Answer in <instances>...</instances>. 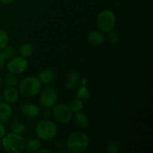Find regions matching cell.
I'll return each mask as SVG.
<instances>
[{"mask_svg": "<svg viewBox=\"0 0 153 153\" xmlns=\"http://www.w3.org/2000/svg\"><path fill=\"white\" fill-rule=\"evenodd\" d=\"M1 144L4 150L9 153H20L25 149V141L23 137L13 132L5 134L2 137Z\"/></svg>", "mask_w": 153, "mask_h": 153, "instance_id": "cell-1", "label": "cell"}, {"mask_svg": "<svg viewBox=\"0 0 153 153\" xmlns=\"http://www.w3.org/2000/svg\"><path fill=\"white\" fill-rule=\"evenodd\" d=\"M89 138L88 136L81 131H76L68 137L66 143L69 152L73 153L84 152L88 147Z\"/></svg>", "mask_w": 153, "mask_h": 153, "instance_id": "cell-2", "label": "cell"}, {"mask_svg": "<svg viewBox=\"0 0 153 153\" xmlns=\"http://www.w3.org/2000/svg\"><path fill=\"white\" fill-rule=\"evenodd\" d=\"M36 134L41 140H51L58 133L57 126L49 120H43L39 121L35 127Z\"/></svg>", "mask_w": 153, "mask_h": 153, "instance_id": "cell-3", "label": "cell"}, {"mask_svg": "<svg viewBox=\"0 0 153 153\" xmlns=\"http://www.w3.org/2000/svg\"><path fill=\"white\" fill-rule=\"evenodd\" d=\"M41 83L38 78L30 76L25 78L19 85V93L25 97H32L39 94Z\"/></svg>", "mask_w": 153, "mask_h": 153, "instance_id": "cell-4", "label": "cell"}, {"mask_svg": "<svg viewBox=\"0 0 153 153\" xmlns=\"http://www.w3.org/2000/svg\"><path fill=\"white\" fill-rule=\"evenodd\" d=\"M97 22V26L102 31L109 32L116 25V16L111 10H105L98 15Z\"/></svg>", "mask_w": 153, "mask_h": 153, "instance_id": "cell-5", "label": "cell"}, {"mask_svg": "<svg viewBox=\"0 0 153 153\" xmlns=\"http://www.w3.org/2000/svg\"><path fill=\"white\" fill-rule=\"evenodd\" d=\"M52 116L60 123L65 124L70 122L73 117V111L70 107L64 104L55 105L52 109Z\"/></svg>", "mask_w": 153, "mask_h": 153, "instance_id": "cell-6", "label": "cell"}, {"mask_svg": "<svg viewBox=\"0 0 153 153\" xmlns=\"http://www.w3.org/2000/svg\"><path fill=\"white\" fill-rule=\"evenodd\" d=\"M40 103L46 108H51L57 102V93L55 89L51 87L44 88L40 95Z\"/></svg>", "mask_w": 153, "mask_h": 153, "instance_id": "cell-7", "label": "cell"}, {"mask_svg": "<svg viewBox=\"0 0 153 153\" xmlns=\"http://www.w3.org/2000/svg\"><path fill=\"white\" fill-rule=\"evenodd\" d=\"M28 67V61L22 57H16L10 60L7 64V70L13 74L24 73Z\"/></svg>", "mask_w": 153, "mask_h": 153, "instance_id": "cell-8", "label": "cell"}, {"mask_svg": "<svg viewBox=\"0 0 153 153\" xmlns=\"http://www.w3.org/2000/svg\"><path fill=\"white\" fill-rule=\"evenodd\" d=\"M2 97L4 101L9 104L16 102L19 99V93L14 86H7L3 91Z\"/></svg>", "mask_w": 153, "mask_h": 153, "instance_id": "cell-9", "label": "cell"}, {"mask_svg": "<svg viewBox=\"0 0 153 153\" xmlns=\"http://www.w3.org/2000/svg\"><path fill=\"white\" fill-rule=\"evenodd\" d=\"M20 110L25 116L30 118H35L40 114V109L38 106L33 103H25L21 107Z\"/></svg>", "mask_w": 153, "mask_h": 153, "instance_id": "cell-10", "label": "cell"}, {"mask_svg": "<svg viewBox=\"0 0 153 153\" xmlns=\"http://www.w3.org/2000/svg\"><path fill=\"white\" fill-rule=\"evenodd\" d=\"M12 108L7 102H0V123H6L12 116Z\"/></svg>", "mask_w": 153, "mask_h": 153, "instance_id": "cell-11", "label": "cell"}, {"mask_svg": "<svg viewBox=\"0 0 153 153\" xmlns=\"http://www.w3.org/2000/svg\"><path fill=\"white\" fill-rule=\"evenodd\" d=\"M74 123L78 128L85 129V128H88V125H89V120L85 113L77 111L75 112Z\"/></svg>", "mask_w": 153, "mask_h": 153, "instance_id": "cell-12", "label": "cell"}, {"mask_svg": "<svg viewBox=\"0 0 153 153\" xmlns=\"http://www.w3.org/2000/svg\"><path fill=\"white\" fill-rule=\"evenodd\" d=\"M80 79V76H79V73L76 71H72L71 73L69 74L68 77H67V82H66V88L68 91H71L73 90L76 86H77L78 83Z\"/></svg>", "mask_w": 153, "mask_h": 153, "instance_id": "cell-13", "label": "cell"}, {"mask_svg": "<svg viewBox=\"0 0 153 153\" xmlns=\"http://www.w3.org/2000/svg\"><path fill=\"white\" fill-rule=\"evenodd\" d=\"M88 40L90 43L94 46H98L104 42L105 35L100 31H94L89 34Z\"/></svg>", "mask_w": 153, "mask_h": 153, "instance_id": "cell-14", "label": "cell"}, {"mask_svg": "<svg viewBox=\"0 0 153 153\" xmlns=\"http://www.w3.org/2000/svg\"><path fill=\"white\" fill-rule=\"evenodd\" d=\"M38 79L43 84L52 83L55 79V73L52 70L48 69L39 73Z\"/></svg>", "mask_w": 153, "mask_h": 153, "instance_id": "cell-15", "label": "cell"}, {"mask_svg": "<svg viewBox=\"0 0 153 153\" xmlns=\"http://www.w3.org/2000/svg\"><path fill=\"white\" fill-rule=\"evenodd\" d=\"M41 146V141L37 138H31L25 143V149L29 152H37Z\"/></svg>", "mask_w": 153, "mask_h": 153, "instance_id": "cell-16", "label": "cell"}, {"mask_svg": "<svg viewBox=\"0 0 153 153\" xmlns=\"http://www.w3.org/2000/svg\"><path fill=\"white\" fill-rule=\"evenodd\" d=\"M34 52V48H33L32 45L30 43H25V44L22 45V46L19 49V54H20L21 57L24 58H29Z\"/></svg>", "mask_w": 153, "mask_h": 153, "instance_id": "cell-17", "label": "cell"}, {"mask_svg": "<svg viewBox=\"0 0 153 153\" xmlns=\"http://www.w3.org/2000/svg\"><path fill=\"white\" fill-rule=\"evenodd\" d=\"M2 55L5 60H10L16 55V49L13 46H6L2 49Z\"/></svg>", "mask_w": 153, "mask_h": 153, "instance_id": "cell-18", "label": "cell"}, {"mask_svg": "<svg viewBox=\"0 0 153 153\" xmlns=\"http://www.w3.org/2000/svg\"><path fill=\"white\" fill-rule=\"evenodd\" d=\"M2 81L6 86H15L18 82L17 78L15 76V74L11 73H6Z\"/></svg>", "mask_w": 153, "mask_h": 153, "instance_id": "cell-19", "label": "cell"}, {"mask_svg": "<svg viewBox=\"0 0 153 153\" xmlns=\"http://www.w3.org/2000/svg\"><path fill=\"white\" fill-rule=\"evenodd\" d=\"M90 96H91L90 91H88V90L86 88V87L84 85V86H82V88H80L79 89V91H78L77 92V96H76V97H77V99L81 100L82 101V100H88Z\"/></svg>", "mask_w": 153, "mask_h": 153, "instance_id": "cell-20", "label": "cell"}, {"mask_svg": "<svg viewBox=\"0 0 153 153\" xmlns=\"http://www.w3.org/2000/svg\"><path fill=\"white\" fill-rule=\"evenodd\" d=\"M84 108V104L82 102V101L79 99H76V100H73L70 103V108L71 109L73 112H77V111H81Z\"/></svg>", "mask_w": 153, "mask_h": 153, "instance_id": "cell-21", "label": "cell"}, {"mask_svg": "<svg viewBox=\"0 0 153 153\" xmlns=\"http://www.w3.org/2000/svg\"><path fill=\"white\" fill-rule=\"evenodd\" d=\"M9 37L7 32L0 28V52L8 44Z\"/></svg>", "mask_w": 153, "mask_h": 153, "instance_id": "cell-22", "label": "cell"}, {"mask_svg": "<svg viewBox=\"0 0 153 153\" xmlns=\"http://www.w3.org/2000/svg\"><path fill=\"white\" fill-rule=\"evenodd\" d=\"M121 149V144L120 143L119 141H114L111 142L108 146V152L109 153H116L118 152Z\"/></svg>", "mask_w": 153, "mask_h": 153, "instance_id": "cell-23", "label": "cell"}, {"mask_svg": "<svg viewBox=\"0 0 153 153\" xmlns=\"http://www.w3.org/2000/svg\"><path fill=\"white\" fill-rule=\"evenodd\" d=\"M11 130L13 133L19 134L25 131V126L23 123H16L13 124L11 128Z\"/></svg>", "mask_w": 153, "mask_h": 153, "instance_id": "cell-24", "label": "cell"}, {"mask_svg": "<svg viewBox=\"0 0 153 153\" xmlns=\"http://www.w3.org/2000/svg\"><path fill=\"white\" fill-rule=\"evenodd\" d=\"M108 40L111 43H116L119 41V35L115 31H109Z\"/></svg>", "mask_w": 153, "mask_h": 153, "instance_id": "cell-25", "label": "cell"}, {"mask_svg": "<svg viewBox=\"0 0 153 153\" xmlns=\"http://www.w3.org/2000/svg\"><path fill=\"white\" fill-rule=\"evenodd\" d=\"M5 134H6L5 128H4V125H2L1 123H0V138H2Z\"/></svg>", "mask_w": 153, "mask_h": 153, "instance_id": "cell-26", "label": "cell"}, {"mask_svg": "<svg viewBox=\"0 0 153 153\" xmlns=\"http://www.w3.org/2000/svg\"><path fill=\"white\" fill-rule=\"evenodd\" d=\"M4 62H5V59H4V56H3L2 53L0 52V70H1L3 67H4Z\"/></svg>", "mask_w": 153, "mask_h": 153, "instance_id": "cell-27", "label": "cell"}, {"mask_svg": "<svg viewBox=\"0 0 153 153\" xmlns=\"http://www.w3.org/2000/svg\"><path fill=\"white\" fill-rule=\"evenodd\" d=\"M50 116H51L50 111L49 110V108H46V110H45L44 112H43V117H44L46 119H48V118L50 117Z\"/></svg>", "mask_w": 153, "mask_h": 153, "instance_id": "cell-28", "label": "cell"}, {"mask_svg": "<svg viewBox=\"0 0 153 153\" xmlns=\"http://www.w3.org/2000/svg\"><path fill=\"white\" fill-rule=\"evenodd\" d=\"M1 1V2L2 3V4H12V3L14 2L15 0H0Z\"/></svg>", "mask_w": 153, "mask_h": 153, "instance_id": "cell-29", "label": "cell"}, {"mask_svg": "<svg viewBox=\"0 0 153 153\" xmlns=\"http://www.w3.org/2000/svg\"><path fill=\"white\" fill-rule=\"evenodd\" d=\"M37 153H43V152H49L52 153V151L50 149H39L38 151H37Z\"/></svg>", "mask_w": 153, "mask_h": 153, "instance_id": "cell-30", "label": "cell"}, {"mask_svg": "<svg viewBox=\"0 0 153 153\" xmlns=\"http://www.w3.org/2000/svg\"><path fill=\"white\" fill-rule=\"evenodd\" d=\"M64 146V143L63 142V140H59V141L58 142V143H57V146H58V148H63Z\"/></svg>", "mask_w": 153, "mask_h": 153, "instance_id": "cell-31", "label": "cell"}, {"mask_svg": "<svg viewBox=\"0 0 153 153\" xmlns=\"http://www.w3.org/2000/svg\"><path fill=\"white\" fill-rule=\"evenodd\" d=\"M69 151L68 149L67 150H64V149H61V150L59 151V153H68Z\"/></svg>", "mask_w": 153, "mask_h": 153, "instance_id": "cell-32", "label": "cell"}, {"mask_svg": "<svg viewBox=\"0 0 153 153\" xmlns=\"http://www.w3.org/2000/svg\"><path fill=\"white\" fill-rule=\"evenodd\" d=\"M2 99H3V97H2V94H1V93L0 92V102H1V101H2Z\"/></svg>", "mask_w": 153, "mask_h": 153, "instance_id": "cell-33", "label": "cell"}, {"mask_svg": "<svg viewBox=\"0 0 153 153\" xmlns=\"http://www.w3.org/2000/svg\"><path fill=\"white\" fill-rule=\"evenodd\" d=\"M2 82H3L2 79H1V78L0 77V86H1V84H2Z\"/></svg>", "mask_w": 153, "mask_h": 153, "instance_id": "cell-34", "label": "cell"}, {"mask_svg": "<svg viewBox=\"0 0 153 153\" xmlns=\"http://www.w3.org/2000/svg\"><path fill=\"white\" fill-rule=\"evenodd\" d=\"M0 144H1V141H0Z\"/></svg>", "mask_w": 153, "mask_h": 153, "instance_id": "cell-35", "label": "cell"}]
</instances>
